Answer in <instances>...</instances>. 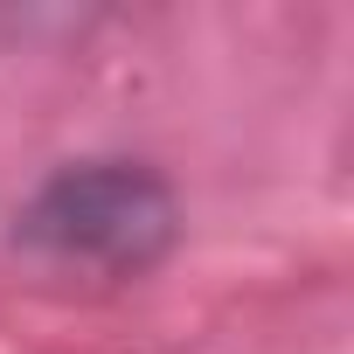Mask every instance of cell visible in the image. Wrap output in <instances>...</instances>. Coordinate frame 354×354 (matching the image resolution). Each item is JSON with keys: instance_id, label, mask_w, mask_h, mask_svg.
I'll return each instance as SVG.
<instances>
[{"instance_id": "cell-1", "label": "cell", "mask_w": 354, "mask_h": 354, "mask_svg": "<svg viewBox=\"0 0 354 354\" xmlns=\"http://www.w3.org/2000/svg\"><path fill=\"white\" fill-rule=\"evenodd\" d=\"M174 236H181L174 188L139 160H70L21 209L28 250H42L49 264L104 271V278L153 271L174 250Z\"/></svg>"}]
</instances>
